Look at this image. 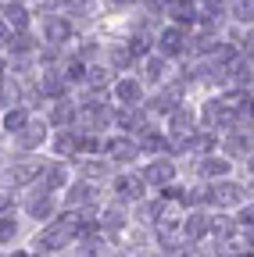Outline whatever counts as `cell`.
Masks as SVG:
<instances>
[{
    "instance_id": "6da1fadb",
    "label": "cell",
    "mask_w": 254,
    "mask_h": 257,
    "mask_svg": "<svg viewBox=\"0 0 254 257\" xmlns=\"http://www.w3.org/2000/svg\"><path fill=\"white\" fill-rule=\"evenodd\" d=\"M75 236H79V218H54L47 229L40 232L36 246H40V250H47V253H57V250L72 246V239H75Z\"/></svg>"
},
{
    "instance_id": "7a4b0ae2",
    "label": "cell",
    "mask_w": 254,
    "mask_h": 257,
    "mask_svg": "<svg viewBox=\"0 0 254 257\" xmlns=\"http://www.w3.org/2000/svg\"><path fill=\"white\" fill-rule=\"evenodd\" d=\"M204 200L208 204H215V207H236L240 200H243V189L236 186V182H215V186H208L204 189Z\"/></svg>"
},
{
    "instance_id": "3957f363",
    "label": "cell",
    "mask_w": 254,
    "mask_h": 257,
    "mask_svg": "<svg viewBox=\"0 0 254 257\" xmlns=\"http://www.w3.org/2000/svg\"><path fill=\"white\" fill-rule=\"evenodd\" d=\"M43 40L50 47H61V43H68L72 40V22L65 15H47L43 18Z\"/></svg>"
},
{
    "instance_id": "277c9868",
    "label": "cell",
    "mask_w": 254,
    "mask_h": 257,
    "mask_svg": "<svg viewBox=\"0 0 254 257\" xmlns=\"http://www.w3.org/2000/svg\"><path fill=\"white\" fill-rule=\"evenodd\" d=\"M40 172H43V165H40L36 157H22L18 165H11V168H8V182H15V186H25V182H33Z\"/></svg>"
},
{
    "instance_id": "5b68a950",
    "label": "cell",
    "mask_w": 254,
    "mask_h": 257,
    "mask_svg": "<svg viewBox=\"0 0 254 257\" xmlns=\"http://www.w3.org/2000/svg\"><path fill=\"white\" fill-rule=\"evenodd\" d=\"M43 140H47V125H43V121H25V125L18 128V136H15V143H18L22 150H36Z\"/></svg>"
},
{
    "instance_id": "8992f818",
    "label": "cell",
    "mask_w": 254,
    "mask_h": 257,
    "mask_svg": "<svg viewBox=\"0 0 254 257\" xmlns=\"http://www.w3.org/2000/svg\"><path fill=\"white\" fill-rule=\"evenodd\" d=\"M154 43H157V50H161V54H168V57L183 54V47H186V36H183V25H172V29H165V32H161V36H157Z\"/></svg>"
},
{
    "instance_id": "52a82bcc",
    "label": "cell",
    "mask_w": 254,
    "mask_h": 257,
    "mask_svg": "<svg viewBox=\"0 0 254 257\" xmlns=\"http://www.w3.org/2000/svg\"><path fill=\"white\" fill-rule=\"evenodd\" d=\"M115 197L118 200H140L143 197V175H118L115 179Z\"/></svg>"
},
{
    "instance_id": "ba28073f",
    "label": "cell",
    "mask_w": 254,
    "mask_h": 257,
    "mask_svg": "<svg viewBox=\"0 0 254 257\" xmlns=\"http://www.w3.org/2000/svg\"><path fill=\"white\" fill-rule=\"evenodd\" d=\"M172 175H176V168H172V161H154V165H147L143 168V182L147 186H168L172 182Z\"/></svg>"
},
{
    "instance_id": "9c48e42d",
    "label": "cell",
    "mask_w": 254,
    "mask_h": 257,
    "mask_svg": "<svg viewBox=\"0 0 254 257\" xmlns=\"http://www.w3.org/2000/svg\"><path fill=\"white\" fill-rule=\"evenodd\" d=\"M201 114H204V121H208V125H218V128H222V125H233V121H236V114H233V111L226 107V100H208Z\"/></svg>"
},
{
    "instance_id": "30bf717a",
    "label": "cell",
    "mask_w": 254,
    "mask_h": 257,
    "mask_svg": "<svg viewBox=\"0 0 254 257\" xmlns=\"http://www.w3.org/2000/svg\"><path fill=\"white\" fill-rule=\"evenodd\" d=\"M204 232H211V218L208 214H190L186 221H183V236L190 239V243H197V239H204Z\"/></svg>"
},
{
    "instance_id": "8fae6325",
    "label": "cell",
    "mask_w": 254,
    "mask_h": 257,
    "mask_svg": "<svg viewBox=\"0 0 254 257\" xmlns=\"http://www.w3.org/2000/svg\"><path fill=\"white\" fill-rule=\"evenodd\" d=\"M176 107H179V89L176 86L154 93V100H150V111H157V114H172Z\"/></svg>"
},
{
    "instance_id": "7c38bea8",
    "label": "cell",
    "mask_w": 254,
    "mask_h": 257,
    "mask_svg": "<svg viewBox=\"0 0 254 257\" xmlns=\"http://www.w3.org/2000/svg\"><path fill=\"white\" fill-rule=\"evenodd\" d=\"M79 140H82V133H79V128H65V133H61L57 140H54V150L61 154V157H68V154H79Z\"/></svg>"
},
{
    "instance_id": "4fadbf2b",
    "label": "cell",
    "mask_w": 254,
    "mask_h": 257,
    "mask_svg": "<svg viewBox=\"0 0 254 257\" xmlns=\"http://www.w3.org/2000/svg\"><path fill=\"white\" fill-rule=\"evenodd\" d=\"M0 15H4V25H11V29H18V32L29 25V11H25L22 4H15V0H8V4L0 8Z\"/></svg>"
},
{
    "instance_id": "5bb4252c",
    "label": "cell",
    "mask_w": 254,
    "mask_h": 257,
    "mask_svg": "<svg viewBox=\"0 0 254 257\" xmlns=\"http://www.w3.org/2000/svg\"><path fill=\"white\" fill-rule=\"evenodd\" d=\"M115 96L122 104H140L143 100V86L136 82V79H122L118 86H115Z\"/></svg>"
},
{
    "instance_id": "9a60e30c",
    "label": "cell",
    "mask_w": 254,
    "mask_h": 257,
    "mask_svg": "<svg viewBox=\"0 0 254 257\" xmlns=\"http://www.w3.org/2000/svg\"><path fill=\"white\" fill-rule=\"evenodd\" d=\"M93 200H97V189H93L90 182H79V186L68 189V207H86Z\"/></svg>"
},
{
    "instance_id": "2e32d148",
    "label": "cell",
    "mask_w": 254,
    "mask_h": 257,
    "mask_svg": "<svg viewBox=\"0 0 254 257\" xmlns=\"http://www.w3.org/2000/svg\"><path fill=\"white\" fill-rule=\"evenodd\" d=\"M25 207H29V214L40 218V221H43L47 214H54V200H50V193H47V189H40V193H36V197L29 200Z\"/></svg>"
},
{
    "instance_id": "e0dca14e",
    "label": "cell",
    "mask_w": 254,
    "mask_h": 257,
    "mask_svg": "<svg viewBox=\"0 0 254 257\" xmlns=\"http://www.w3.org/2000/svg\"><path fill=\"white\" fill-rule=\"evenodd\" d=\"M172 133H176V136H190V133H194V111L176 107V111H172Z\"/></svg>"
},
{
    "instance_id": "ac0fdd59",
    "label": "cell",
    "mask_w": 254,
    "mask_h": 257,
    "mask_svg": "<svg viewBox=\"0 0 254 257\" xmlns=\"http://www.w3.org/2000/svg\"><path fill=\"white\" fill-rule=\"evenodd\" d=\"M108 154H111L115 161H125V157H136V154H140V147H136L133 140L118 136V140H111V143H108Z\"/></svg>"
},
{
    "instance_id": "d6986e66",
    "label": "cell",
    "mask_w": 254,
    "mask_h": 257,
    "mask_svg": "<svg viewBox=\"0 0 254 257\" xmlns=\"http://www.w3.org/2000/svg\"><path fill=\"white\" fill-rule=\"evenodd\" d=\"M40 175H43V189H47V193L61 189V186H65V179H68L65 165H50V168H47V172H40Z\"/></svg>"
},
{
    "instance_id": "ffe728a7",
    "label": "cell",
    "mask_w": 254,
    "mask_h": 257,
    "mask_svg": "<svg viewBox=\"0 0 254 257\" xmlns=\"http://www.w3.org/2000/svg\"><path fill=\"white\" fill-rule=\"evenodd\" d=\"M201 172H204L208 179H226V175H229V161H226V157H204Z\"/></svg>"
},
{
    "instance_id": "44dd1931",
    "label": "cell",
    "mask_w": 254,
    "mask_h": 257,
    "mask_svg": "<svg viewBox=\"0 0 254 257\" xmlns=\"http://www.w3.org/2000/svg\"><path fill=\"white\" fill-rule=\"evenodd\" d=\"M40 93H43V96H61V93H65V75L47 72V75L40 79Z\"/></svg>"
},
{
    "instance_id": "7402d4cb",
    "label": "cell",
    "mask_w": 254,
    "mask_h": 257,
    "mask_svg": "<svg viewBox=\"0 0 254 257\" xmlns=\"http://www.w3.org/2000/svg\"><path fill=\"white\" fill-rule=\"evenodd\" d=\"M75 121V107L68 104V100H57V107H54V125H72Z\"/></svg>"
},
{
    "instance_id": "603a6c76",
    "label": "cell",
    "mask_w": 254,
    "mask_h": 257,
    "mask_svg": "<svg viewBox=\"0 0 254 257\" xmlns=\"http://www.w3.org/2000/svg\"><path fill=\"white\" fill-rule=\"evenodd\" d=\"M236 225H240V221H229V218H211V232H215L218 239H229V236L236 232Z\"/></svg>"
},
{
    "instance_id": "cb8c5ba5",
    "label": "cell",
    "mask_w": 254,
    "mask_h": 257,
    "mask_svg": "<svg viewBox=\"0 0 254 257\" xmlns=\"http://www.w3.org/2000/svg\"><path fill=\"white\" fill-rule=\"evenodd\" d=\"M233 18L236 22H254V0H233Z\"/></svg>"
},
{
    "instance_id": "d4e9b609",
    "label": "cell",
    "mask_w": 254,
    "mask_h": 257,
    "mask_svg": "<svg viewBox=\"0 0 254 257\" xmlns=\"http://www.w3.org/2000/svg\"><path fill=\"white\" fill-rule=\"evenodd\" d=\"M15 96H18V86H15V79H4V75H0V107L15 104Z\"/></svg>"
},
{
    "instance_id": "484cf974",
    "label": "cell",
    "mask_w": 254,
    "mask_h": 257,
    "mask_svg": "<svg viewBox=\"0 0 254 257\" xmlns=\"http://www.w3.org/2000/svg\"><path fill=\"white\" fill-rule=\"evenodd\" d=\"M25 121H29V111H22V107L4 114V128H8V133H18V128H22Z\"/></svg>"
},
{
    "instance_id": "4316f807",
    "label": "cell",
    "mask_w": 254,
    "mask_h": 257,
    "mask_svg": "<svg viewBox=\"0 0 254 257\" xmlns=\"http://www.w3.org/2000/svg\"><path fill=\"white\" fill-rule=\"evenodd\" d=\"M97 225H101V229H111V232H115V229H122V225H125V218H122L118 207H111V211H104V218H101Z\"/></svg>"
},
{
    "instance_id": "83f0119b",
    "label": "cell",
    "mask_w": 254,
    "mask_h": 257,
    "mask_svg": "<svg viewBox=\"0 0 254 257\" xmlns=\"http://www.w3.org/2000/svg\"><path fill=\"white\" fill-rule=\"evenodd\" d=\"M15 236H18V221L11 214H4V218H0V243H11Z\"/></svg>"
},
{
    "instance_id": "f1b7e54d",
    "label": "cell",
    "mask_w": 254,
    "mask_h": 257,
    "mask_svg": "<svg viewBox=\"0 0 254 257\" xmlns=\"http://www.w3.org/2000/svg\"><path fill=\"white\" fill-rule=\"evenodd\" d=\"M229 150H233V154H247V150H250V136H247V133H243V136H233V140H229Z\"/></svg>"
},
{
    "instance_id": "f546056e",
    "label": "cell",
    "mask_w": 254,
    "mask_h": 257,
    "mask_svg": "<svg viewBox=\"0 0 254 257\" xmlns=\"http://www.w3.org/2000/svg\"><path fill=\"white\" fill-rule=\"evenodd\" d=\"M90 82H93V86H108V82H111V72H108V68H93V72H90Z\"/></svg>"
},
{
    "instance_id": "4dcf8cb0",
    "label": "cell",
    "mask_w": 254,
    "mask_h": 257,
    "mask_svg": "<svg viewBox=\"0 0 254 257\" xmlns=\"http://www.w3.org/2000/svg\"><path fill=\"white\" fill-rule=\"evenodd\" d=\"M161 72H165V61H161V57H150V61H147V75H150V79H161Z\"/></svg>"
},
{
    "instance_id": "1f68e13d",
    "label": "cell",
    "mask_w": 254,
    "mask_h": 257,
    "mask_svg": "<svg viewBox=\"0 0 254 257\" xmlns=\"http://www.w3.org/2000/svg\"><path fill=\"white\" fill-rule=\"evenodd\" d=\"M104 172H108L104 161H101V165H82V175H86V179H97V175H104Z\"/></svg>"
},
{
    "instance_id": "d6a6232c",
    "label": "cell",
    "mask_w": 254,
    "mask_h": 257,
    "mask_svg": "<svg viewBox=\"0 0 254 257\" xmlns=\"http://www.w3.org/2000/svg\"><path fill=\"white\" fill-rule=\"evenodd\" d=\"M240 225H247V229H250V225H254V207H247V211H240Z\"/></svg>"
},
{
    "instance_id": "836d02e7",
    "label": "cell",
    "mask_w": 254,
    "mask_h": 257,
    "mask_svg": "<svg viewBox=\"0 0 254 257\" xmlns=\"http://www.w3.org/2000/svg\"><path fill=\"white\" fill-rule=\"evenodd\" d=\"M8 207H11V193H8V189H0V214H4Z\"/></svg>"
},
{
    "instance_id": "e575fe53",
    "label": "cell",
    "mask_w": 254,
    "mask_h": 257,
    "mask_svg": "<svg viewBox=\"0 0 254 257\" xmlns=\"http://www.w3.org/2000/svg\"><path fill=\"white\" fill-rule=\"evenodd\" d=\"M243 250H254V225L243 232Z\"/></svg>"
},
{
    "instance_id": "d590c367",
    "label": "cell",
    "mask_w": 254,
    "mask_h": 257,
    "mask_svg": "<svg viewBox=\"0 0 254 257\" xmlns=\"http://www.w3.org/2000/svg\"><path fill=\"white\" fill-rule=\"evenodd\" d=\"M133 0H111V8H129Z\"/></svg>"
},
{
    "instance_id": "8d00e7d4",
    "label": "cell",
    "mask_w": 254,
    "mask_h": 257,
    "mask_svg": "<svg viewBox=\"0 0 254 257\" xmlns=\"http://www.w3.org/2000/svg\"><path fill=\"white\" fill-rule=\"evenodd\" d=\"M247 168H250V172H254V154H250V161H247Z\"/></svg>"
},
{
    "instance_id": "74e56055",
    "label": "cell",
    "mask_w": 254,
    "mask_h": 257,
    "mask_svg": "<svg viewBox=\"0 0 254 257\" xmlns=\"http://www.w3.org/2000/svg\"><path fill=\"white\" fill-rule=\"evenodd\" d=\"M4 36H8V32H4V25H0V43H4Z\"/></svg>"
}]
</instances>
